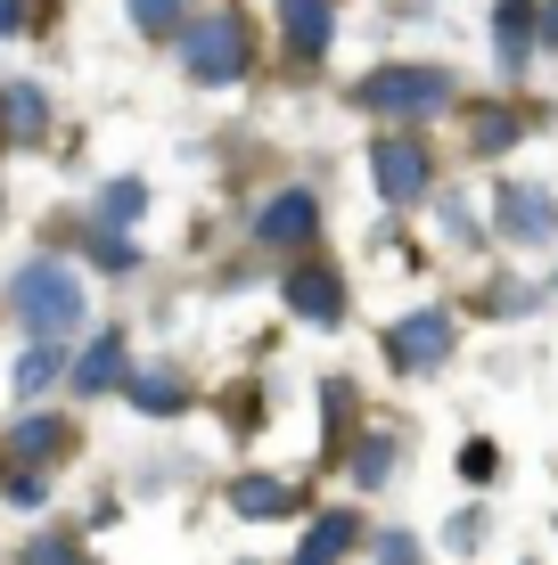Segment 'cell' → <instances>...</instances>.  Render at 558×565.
<instances>
[{"label": "cell", "mask_w": 558, "mask_h": 565, "mask_svg": "<svg viewBox=\"0 0 558 565\" xmlns=\"http://www.w3.org/2000/svg\"><path fill=\"white\" fill-rule=\"evenodd\" d=\"M354 541H361V533H354V516H345V509H329V516H320V524H313V533H304V557H313V565H320V557H337V550H354Z\"/></svg>", "instance_id": "cell-16"}, {"label": "cell", "mask_w": 558, "mask_h": 565, "mask_svg": "<svg viewBox=\"0 0 558 565\" xmlns=\"http://www.w3.org/2000/svg\"><path fill=\"white\" fill-rule=\"evenodd\" d=\"M131 25L140 33H172L181 25V0H131Z\"/></svg>", "instance_id": "cell-20"}, {"label": "cell", "mask_w": 558, "mask_h": 565, "mask_svg": "<svg viewBox=\"0 0 558 565\" xmlns=\"http://www.w3.org/2000/svg\"><path fill=\"white\" fill-rule=\"evenodd\" d=\"M66 443H74L66 418H17V451H25V459H57Z\"/></svg>", "instance_id": "cell-15"}, {"label": "cell", "mask_w": 558, "mask_h": 565, "mask_svg": "<svg viewBox=\"0 0 558 565\" xmlns=\"http://www.w3.org/2000/svg\"><path fill=\"white\" fill-rule=\"evenodd\" d=\"M460 476L485 483V476H493V443H468V451H460Z\"/></svg>", "instance_id": "cell-22"}, {"label": "cell", "mask_w": 558, "mask_h": 565, "mask_svg": "<svg viewBox=\"0 0 558 565\" xmlns=\"http://www.w3.org/2000/svg\"><path fill=\"white\" fill-rule=\"evenodd\" d=\"M313 230H320V205L304 198V189H280V198L255 213V238L263 246H313Z\"/></svg>", "instance_id": "cell-7"}, {"label": "cell", "mask_w": 558, "mask_h": 565, "mask_svg": "<svg viewBox=\"0 0 558 565\" xmlns=\"http://www.w3.org/2000/svg\"><path fill=\"white\" fill-rule=\"evenodd\" d=\"M280 296H287V311H296L304 328H337V320H345V279H337L329 263L287 270V287H280Z\"/></svg>", "instance_id": "cell-6"}, {"label": "cell", "mask_w": 558, "mask_h": 565, "mask_svg": "<svg viewBox=\"0 0 558 565\" xmlns=\"http://www.w3.org/2000/svg\"><path fill=\"white\" fill-rule=\"evenodd\" d=\"M370 172H378V198L387 205H419L428 198V148H419L411 131H387V140L370 148Z\"/></svg>", "instance_id": "cell-5"}, {"label": "cell", "mask_w": 558, "mask_h": 565, "mask_svg": "<svg viewBox=\"0 0 558 565\" xmlns=\"http://www.w3.org/2000/svg\"><path fill=\"white\" fill-rule=\"evenodd\" d=\"M42 124H50L42 83H0V140H42Z\"/></svg>", "instance_id": "cell-10"}, {"label": "cell", "mask_w": 558, "mask_h": 565, "mask_svg": "<svg viewBox=\"0 0 558 565\" xmlns=\"http://www.w3.org/2000/svg\"><path fill=\"white\" fill-rule=\"evenodd\" d=\"M485 541V516H452V550H476Z\"/></svg>", "instance_id": "cell-23"}, {"label": "cell", "mask_w": 558, "mask_h": 565, "mask_svg": "<svg viewBox=\"0 0 558 565\" xmlns=\"http://www.w3.org/2000/svg\"><path fill=\"white\" fill-rule=\"evenodd\" d=\"M493 42H502V66H526L534 42H543V0H502V17H493Z\"/></svg>", "instance_id": "cell-9"}, {"label": "cell", "mask_w": 558, "mask_h": 565, "mask_svg": "<svg viewBox=\"0 0 558 565\" xmlns=\"http://www.w3.org/2000/svg\"><path fill=\"white\" fill-rule=\"evenodd\" d=\"M181 377H172V369H140V377H131V411H148V418H172L181 411Z\"/></svg>", "instance_id": "cell-14"}, {"label": "cell", "mask_w": 558, "mask_h": 565, "mask_svg": "<svg viewBox=\"0 0 558 565\" xmlns=\"http://www.w3.org/2000/svg\"><path fill=\"white\" fill-rule=\"evenodd\" d=\"M9 303H17V320H25L33 337H66V328H83V279H74L66 263H50V255L17 263Z\"/></svg>", "instance_id": "cell-1"}, {"label": "cell", "mask_w": 558, "mask_h": 565, "mask_svg": "<svg viewBox=\"0 0 558 565\" xmlns=\"http://www.w3.org/2000/svg\"><path fill=\"white\" fill-rule=\"evenodd\" d=\"M452 344H460L452 311H411V320H394L387 361H394V369H411V377H428V369H444V361H452Z\"/></svg>", "instance_id": "cell-4"}, {"label": "cell", "mask_w": 558, "mask_h": 565, "mask_svg": "<svg viewBox=\"0 0 558 565\" xmlns=\"http://www.w3.org/2000/svg\"><path fill=\"white\" fill-rule=\"evenodd\" d=\"M280 25H287V42H296L304 57H320L329 33H337V9L329 0H280Z\"/></svg>", "instance_id": "cell-11"}, {"label": "cell", "mask_w": 558, "mask_h": 565, "mask_svg": "<svg viewBox=\"0 0 558 565\" xmlns=\"http://www.w3.org/2000/svg\"><path fill=\"white\" fill-rule=\"evenodd\" d=\"M502 230L517 246H550L558 238V205L543 198V189H502Z\"/></svg>", "instance_id": "cell-8"}, {"label": "cell", "mask_w": 558, "mask_h": 565, "mask_svg": "<svg viewBox=\"0 0 558 565\" xmlns=\"http://www.w3.org/2000/svg\"><path fill=\"white\" fill-rule=\"evenodd\" d=\"M468 140H476V156H502V148L517 140V115H509V107H485V115H476V131H468Z\"/></svg>", "instance_id": "cell-17"}, {"label": "cell", "mask_w": 558, "mask_h": 565, "mask_svg": "<svg viewBox=\"0 0 558 565\" xmlns=\"http://www.w3.org/2000/svg\"><path fill=\"white\" fill-rule=\"evenodd\" d=\"M354 476H361V483H387V476H394V435H370V443H361V451H354Z\"/></svg>", "instance_id": "cell-18"}, {"label": "cell", "mask_w": 558, "mask_h": 565, "mask_svg": "<svg viewBox=\"0 0 558 565\" xmlns=\"http://www.w3.org/2000/svg\"><path fill=\"white\" fill-rule=\"evenodd\" d=\"M181 66H189V83H239L246 74V17L239 9L198 17V25L181 33Z\"/></svg>", "instance_id": "cell-2"}, {"label": "cell", "mask_w": 558, "mask_h": 565, "mask_svg": "<svg viewBox=\"0 0 558 565\" xmlns=\"http://www.w3.org/2000/svg\"><path fill=\"white\" fill-rule=\"evenodd\" d=\"M140 205H148V198H140V181H115L107 198H99V222L115 230V222H131V213H140Z\"/></svg>", "instance_id": "cell-19"}, {"label": "cell", "mask_w": 558, "mask_h": 565, "mask_svg": "<svg viewBox=\"0 0 558 565\" xmlns=\"http://www.w3.org/2000/svg\"><path fill=\"white\" fill-rule=\"evenodd\" d=\"M115 377H124V337H115V328H99V337H91V353L74 361V385H83V394H107Z\"/></svg>", "instance_id": "cell-13"}, {"label": "cell", "mask_w": 558, "mask_h": 565, "mask_svg": "<svg viewBox=\"0 0 558 565\" xmlns=\"http://www.w3.org/2000/svg\"><path fill=\"white\" fill-rule=\"evenodd\" d=\"M33 25V9H25V0H0V33H25Z\"/></svg>", "instance_id": "cell-24"}, {"label": "cell", "mask_w": 558, "mask_h": 565, "mask_svg": "<svg viewBox=\"0 0 558 565\" xmlns=\"http://www.w3.org/2000/svg\"><path fill=\"white\" fill-rule=\"evenodd\" d=\"M452 99V74L444 66H387V74H370V83L354 90V107H370V115H435Z\"/></svg>", "instance_id": "cell-3"}, {"label": "cell", "mask_w": 558, "mask_h": 565, "mask_svg": "<svg viewBox=\"0 0 558 565\" xmlns=\"http://www.w3.org/2000/svg\"><path fill=\"white\" fill-rule=\"evenodd\" d=\"M230 509H239V516H287V509H296V483H287V476H239Z\"/></svg>", "instance_id": "cell-12"}, {"label": "cell", "mask_w": 558, "mask_h": 565, "mask_svg": "<svg viewBox=\"0 0 558 565\" xmlns=\"http://www.w3.org/2000/svg\"><path fill=\"white\" fill-rule=\"evenodd\" d=\"M50 377H57L50 353H25V361H17V394H33V385H50Z\"/></svg>", "instance_id": "cell-21"}]
</instances>
